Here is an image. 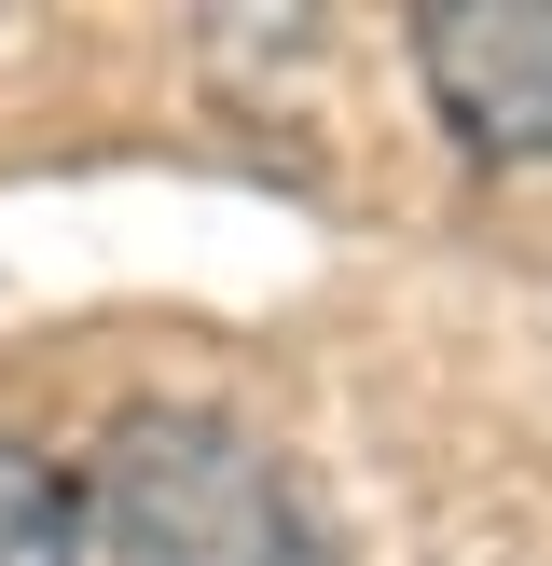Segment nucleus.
Returning a JSON list of instances; mask_svg holds the SVG:
<instances>
[{"label":"nucleus","mask_w":552,"mask_h":566,"mask_svg":"<svg viewBox=\"0 0 552 566\" xmlns=\"http://www.w3.org/2000/svg\"><path fill=\"white\" fill-rule=\"evenodd\" d=\"M414 70H428L442 125L469 153H497V166L552 153V0H428Z\"/></svg>","instance_id":"obj_2"},{"label":"nucleus","mask_w":552,"mask_h":566,"mask_svg":"<svg viewBox=\"0 0 552 566\" xmlns=\"http://www.w3.org/2000/svg\"><path fill=\"white\" fill-rule=\"evenodd\" d=\"M97 553L110 566H331L304 484L276 442H248L208 401H138L97 470Z\"/></svg>","instance_id":"obj_1"},{"label":"nucleus","mask_w":552,"mask_h":566,"mask_svg":"<svg viewBox=\"0 0 552 566\" xmlns=\"http://www.w3.org/2000/svg\"><path fill=\"white\" fill-rule=\"evenodd\" d=\"M0 566H97V497L42 442H0Z\"/></svg>","instance_id":"obj_3"}]
</instances>
